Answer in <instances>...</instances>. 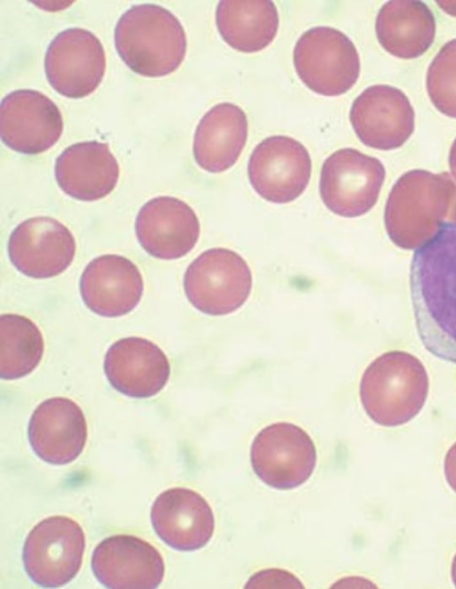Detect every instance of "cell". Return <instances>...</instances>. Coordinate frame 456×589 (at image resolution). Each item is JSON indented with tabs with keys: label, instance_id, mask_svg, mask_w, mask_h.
Instances as JSON below:
<instances>
[{
	"label": "cell",
	"instance_id": "3957f363",
	"mask_svg": "<svg viewBox=\"0 0 456 589\" xmlns=\"http://www.w3.org/2000/svg\"><path fill=\"white\" fill-rule=\"evenodd\" d=\"M455 195L456 184L447 173H405L386 204L384 221L390 239L403 249L424 244L444 222Z\"/></svg>",
	"mask_w": 456,
	"mask_h": 589
},
{
	"label": "cell",
	"instance_id": "e0dca14e",
	"mask_svg": "<svg viewBox=\"0 0 456 589\" xmlns=\"http://www.w3.org/2000/svg\"><path fill=\"white\" fill-rule=\"evenodd\" d=\"M28 436L31 448L41 460L55 465L69 464L80 456L86 443L85 415L70 399H47L34 410Z\"/></svg>",
	"mask_w": 456,
	"mask_h": 589
},
{
	"label": "cell",
	"instance_id": "9c48e42d",
	"mask_svg": "<svg viewBox=\"0 0 456 589\" xmlns=\"http://www.w3.org/2000/svg\"><path fill=\"white\" fill-rule=\"evenodd\" d=\"M316 459V448L308 433L287 422L264 427L250 448L254 472L276 489H292L304 484L313 474Z\"/></svg>",
	"mask_w": 456,
	"mask_h": 589
},
{
	"label": "cell",
	"instance_id": "1f68e13d",
	"mask_svg": "<svg viewBox=\"0 0 456 589\" xmlns=\"http://www.w3.org/2000/svg\"><path fill=\"white\" fill-rule=\"evenodd\" d=\"M451 575H452V582L456 587V554L452 562Z\"/></svg>",
	"mask_w": 456,
	"mask_h": 589
},
{
	"label": "cell",
	"instance_id": "484cf974",
	"mask_svg": "<svg viewBox=\"0 0 456 589\" xmlns=\"http://www.w3.org/2000/svg\"><path fill=\"white\" fill-rule=\"evenodd\" d=\"M427 90L441 113L456 118V38L446 43L430 63Z\"/></svg>",
	"mask_w": 456,
	"mask_h": 589
},
{
	"label": "cell",
	"instance_id": "603a6c76",
	"mask_svg": "<svg viewBox=\"0 0 456 589\" xmlns=\"http://www.w3.org/2000/svg\"><path fill=\"white\" fill-rule=\"evenodd\" d=\"M375 29L379 44L387 52L409 60L422 55L431 46L436 20L423 2L394 0L379 10Z\"/></svg>",
	"mask_w": 456,
	"mask_h": 589
},
{
	"label": "cell",
	"instance_id": "277c9868",
	"mask_svg": "<svg viewBox=\"0 0 456 589\" xmlns=\"http://www.w3.org/2000/svg\"><path fill=\"white\" fill-rule=\"evenodd\" d=\"M428 376L420 360L403 351L376 358L360 383L362 405L376 424L392 427L411 420L423 407Z\"/></svg>",
	"mask_w": 456,
	"mask_h": 589
},
{
	"label": "cell",
	"instance_id": "52a82bcc",
	"mask_svg": "<svg viewBox=\"0 0 456 589\" xmlns=\"http://www.w3.org/2000/svg\"><path fill=\"white\" fill-rule=\"evenodd\" d=\"M85 547V533L78 522L67 516L47 517L25 539L24 569L39 586L61 587L78 573Z\"/></svg>",
	"mask_w": 456,
	"mask_h": 589
},
{
	"label": "cell",
	"instance_id": "6da1fadb",
	"mask_svg": "<svg viewBox=\"0 0 456 589\" xmlns=\"http://www.w3.org/2000/svg\"><path fill=\"white\" fill-rule=\"evenodd\" d=\"M410 288L423 346L440 359L456 363V222H443L415 251Z\"/></svg>",
	"mask_w": 456,
	"mask_h": 589
},
{
	"label": "cell",
	"instance_id": "ffe728a7",
	"mask_svg": "<svg viewBox=\"0 0 456 589\" xmlns=\"http://www.w3.org/2000/svg\"><path fill=\"white\" fill-rule=\"evenodd\" d=\"M103 368L110 385L132 398L159 393L170 375L164 351L153 342L138 336L118 340L108 349Z\"/></svg>",
	"mask_w": 456,
	"mask_h": 589
},
{
	"label": "cell",
	"instance_id": "5b68a950",
	"mask_svg": "<svg viewBox=\"0 0 456 589\" xmlns=\"http://www.w3.org/2000/svg\"><path fill=\"white\" fill-rule=\"evenodd\" d=\"M252 274L236 252L216 247L200 254L183 277L187 299L198 311L211 316L232 313L248 300Z\"/></svg>",
	"mask_w": 456,
	"mask_h": 589
},
{
	"label": "cell",
	"instance_id": "7402d4cb",
	"mask_svg": "<svg viewBox=\"0 0 456 589\" xmlns=\"http://www.w3.org/2000/svg\"><path fill=\"white\" fill-rule=\"evenodd\" d=\"M248 137V120L237 105L222 102L212 107L199 122L193 139L197 165L209 173H222L240 156Z\"/></svg>",
	"mask_w": 456,
	"mask_h": 589
},
{
	"label": "cell",
	"instance_id": "f1b7e54d",
	"mask_svg": "<svg viewBox=\"0 0 456 589\" xmlns=\"http://www.w3.org/2000/svg\"><path fill=\"white\" fill-rule=\"evenodd\" d=\"M449 165H450L451 172L456 180V139L451 147L450 156H449Z\"/></svg>",
	"mask_w": 456,
	"mask_h": 589
},
{
	"label": "cell",
	"instance_id": "cb8c5ba5",
	"mask_svg": "<svg viewBox=\"0 0 456 589\" xmlns=\"http://www.w3.org/2000/svg\"><path fill=\"white\" fill-rule=\"evenodd\" d=\"M217 29L223 39L242 52H256L276 36L279 15L272 1H220L216 12Z\"/></svg>",
	"mask_w": 456,
	"mask_h": 589
},
{
	"label": "cell",
	"instance_id": "8fae6325",
	"mask_svg": "<svg viewBox=\"0 0 456 589\" xmlns=\"http://www.w3.org/2000/svg\"><path fill=\"white\" fill-rule=\"evenodd\" d=\"M312 161L305 147L282 135L263 140L254 149L248 164L249 182L264 199L286 204L306 189Z\"/></svg>",
	"mask_w": 456,
	"mask_h": 589
},
{
	"label": "cell",
	"instance_id": "ba28073f",
	"mask_svg": "<svg viewBox=\"0 0 456 589\" xmlns=\"http://www.w3.org/2000/svg\"><path fill=\"white\" fill-rule=\"evenodd\" d=\"M385 176V167L378 158L352 148L340 149L322 165L320 195L332 213L358 217L376 204Z\"/></svg>",
	"mask_w": 456,
	"mask_h": 589
},
{
	"label": "cell",
	"instance_id": "5bb4252c",
	"mask_svg": "<svg viewBox=\"0 0 456 589\" xmlns=\"http://www.w3.org/2000/svg\"><path fill=\"white\" fill-rule=\"evenodd\" d=\"M349 117L359 140L381 150L401 147L414 130V110L408 98L387 85L366 88L353 102Z\"/></svg>",
	"mask_w": 456,
	"mask_h": 589
},
{
	"label": "cell",
	"instance_id": "f546056e",
	"mask_svg": "<svg viewBox=\"0 0 456 589\" xmlns=\"http://www.w3.org/2000/svg\"><path fill=\"white\" fill-rule=\"evenodd\" d=\"M437 4L444 12L456 16V1H437Z\"/></svg>",
	"mask_w": 456,
	"mask_h": 589
},
{
	"label": "cell",
	"instance_id": "d4e9b609",
	"mask_svg": "<svg viewBox=\"0 0 456 589\" xmlns=\"http://www.w3.org/2000/svg\"><path fill=\"white\" fill-rule=\"evenodd\" d=\"M44 339L28 318L13 313L0 317V376L14 380L30 374L41 361Z\"/></svg>",
	"mask_w": 456,
	"mask_h": 589
},
{
	"label": "cell",
	"instance_id": "4dcf8cb0",
	"mask_svg": "<svg viewBox=\"0 0 456 589\" xmlns=\"http://www.w3.org/2000/svg\"><path fill=\"white\" fill-rule=\"evenodd\" d=\"M448 218L451 222H456V195L452 202Z\"/></svg>",
	"mask_w": 456,
	"mask_h": 589
},
{
	"label": "cell",
	"instance_id": "44dd1931",
	"mask_svg": "<svg viewBox=\"0 0 456 589\" xmlns=\"http://www.w3.org/2000/svg\"><path fill=\"white\" fill-rule=\"evenodd\" d=\"M54 175L61 190L81 201L105 198L119 178L118 163L105 142L89 141L66 148L57 157Z\"/></svg>",
	"mask_w": 456,
	"mask_h": 589
},
{
	"label": "cell",
	"instance_id": "30bf717a",
	"mask_svg": "<svg viewBox=\"0 0 456 589\" xmlns=\"http://www.w3.org/2000/svg\"><path fill=\"white\" fill-rule=\"evenodd\" d=\"M106 69V56L100 39L81 28H67L50 43L45 71L50 85L60 94L84 98L100 85Z\"/></svg>",
	"mask_w": 456,
	"mask_h": 589
},
{
	"label": "cell",
	"instance_id": "2e32d148",
	"mask_svg": "<svg viewBox=\"0 0 456 589\" xmlns=\"http://www.w3.org/2000/svg\"><path fill=\"white\" fill-rule=\"evenodd\" d=\"M134 228L142 247L161 260L186 255L197 244L200 232L193 209L184 201L169 196L146 202L137 214Z\"/></svg>",
	"mask_w": 456,
	"mask_h": 589
},
{
	"label": "cell",
	"instance_id": "4fadbf2b",
	"mask_svg": "<svg viewBox=\"0 0 456 589\" xmlns=\"http://www.w3.org/2000/svg\"><path fill=\"white\" fill-rule=\"evenodd\" d=\"M76 240L61 222L36 216L20 222L11 233L7 249L12 265L34 278L60 275L73 262Z\"/></svg>",
	"mask_w": 456,
	"mask_h": 589
},
{
	"label": "cell",
	"instance_id": "7a4b0ae2",
	"mask_svg": "<svg viewBox=\"0 0 456 589\" xmlns=\"http://www.w3.org/2000/svg\"><path fill=\"white\" fill-rule=\"evenodd\" d=\"M116 50L134 73L161 77L176 70L187 48L184 28L167 9L133 5L118 19L114 31Z\"/></svg>",
	"mask_w": 456,
	"mask_h": 589
},
{
	"label": "cell",
	"instance_id": "4316f807",
	"mask_svg": "<svg viewBox=\"0 0 456 589\" xmlns=\"http://www.w3.org/2000/svg\"><path fill=\"white\" fill-rule=\"evenodd\" d=\"M246 588H304L300 580L290 572L268 569L256 572L245 585Z\"/></svg>",
	"mask_w": 456,
	"mask_h": 589
},
{
	"label": "cell",
	"instance_id": "7c38bea8",
	"mask_svg": "<svg viewBox=\"0 0 456 589\" xmlns=\"http://www.w3.org/2000/svg\"><path fill=\"white\" fill-rule=\"evenodd\" d=\"M62 131L61 111L50 98L38 91L16 90L1 101V139L18 153L45 152L59 141Z\"/></svg>",
	"mask_w": 456,
	"mask_h": 589
},
{
	"label": "cell",
	"instance_id": "83f0119b",
	"mask_svg": "<svg viewBox=\"0 0 456 589\" xmlns=\"http://www.w3.org/2000/svg\"><path fill=\"white\" fill-rule=\"evenodd\" d=\"M444 470L449 486L456 492V442L446 453Z\"/></svg>",
	"mask_w": 456,
	"mask_h": 589
},
{
	"label": "cell",
	"instance_id": "ac0fdd59",
	"mask_svg": "<svg viewBox=\"0 0 456 589\" xmlns=\"http://www.w3.org/2000/svg\"><path fill=\"white\" fill-rule=\"evenodd\" d=\"M151 520L157 536L168 546L183 552L205 546L215 530V517L208 501L187 488H171L152 504Z\"/></svg>",
	"mask_w": 456,
	"mask_h": 589
},
{
	"label": "cell",
	"instance_id": "8992f818",
	"mask_svg": "<svg viewBox=\"0 0 456 589\" xmlns=\"http://www.w3.org/2000/svg\"><path fill=\"white\" fill-rule=\"evenodd\" d=\"M294 66L302 82L324 96L349 91L360 75V58L353 42L330 27H315L297 40Z\"/></svg>",
	"mask_w": 456,
	"mask_h": 589
},
{
	"label": "cell",
	"instance_id": "9a60e30c",
	"mask_svg": "<svg viewBox=\"0 0 456 589\" xmlns=\"http://www.w3.org/2000/svg\"><path fill=\"white\" fill-rule=\"evenodd\" d=\"M91 567L96 579L111 589H153L162 582L165 564L149 542L132 535L104 538L94 550Z\"/></svg>",
	"mask_w": 456,
	"mask_h": 589
},
{
	"label": "cell",
	"instance_id": "d6986e66",
	"mask_svg": "<svg viewBox=\"0 0 456 589\" xmlns=\"http://www.w3.org/2000/svg\"><path fill=\"white\" fill-rule=\"evenodd\" d=\"M79 290L90 311L102 317L116 318L129 313L139 304L143 280L131 260L118 254H103L86 266Z\"/></svg>",
	"mask_w": 456,
	"mask_h": 589
}]
</instances>
